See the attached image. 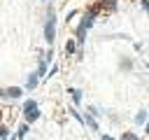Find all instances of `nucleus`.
I'll return each mask as SVG.
<instances>
[{
    "label": "nucleus",
    "instance_id": "f257e3e1",
    "mask_svg": "<svg viewBox=\"0 0 149 140\" xmlns=\"http://www.w3.org/2000/svg\"><path fill=\"white\" fill-rule=\"evenodd\" d=\"M23 121L26 124H35L37 119H40V107H37V100H33V98H28L26 103H23Z\"/></svg>",
    "mask_w": 149,
    "mask_h": 140
},
{
    "label": "nucleus",
    "instance_id": "f03ea898",
    "mask_svg": "<svg viewBox=\"0 0 149 140\" xmlns=\"http://www.w3.org/2000/svg\"><path fill=\"white\" fill-rule=\"evenodd\" d=\"M93 19H95V14H93V12H86V14H84V19H81V23H79V28H77V42H79V44L84 42V37H86V30L91 28Z\"/></svg>",
    "mask_w": 149,
    "mask_h": 140
},
{
    "label": "nucleus",
    "instance_id": "7ed1b4c3",
    "mask_svg": "<svg viewBox=\"0 0 149 140\" xmlns=\"http://www.w3.org/2000/svg\"><path fill=\"white\" fill-rule=\"evenodd\" d=\"M44 40L49 44H54L56 40V26H54V12L49 9V19H47V26H44Z\"/></svg>",
    "mask_w": 149,
    "mask_h": 140
},
{
    "label": "nucleus",
    "instance_id": "20e7f679",
    "mask_svg": "<svg viewBox=\"0 0 149 140\" xmlns=\"http://www.w3.org/2000/svg\"><path fill=\"white\" fill-rule=\"evenodd\" d=\"M40 79H42V77H40L37 72H30V77H28V82H26V89H35V86L40 84Z\"/></svg>",
    "mask_w": 149,
    "mask_h": 140
},
{
    "label": "nucleus",
    "instance_id": "39448f33",
    "mask_svg": "<svg viewBox=\"0 0 149 140\" xmlns=\"http://www.w3.org/2000/svg\"><path fill=\"white\" fill-rule=\"evenodd\" d=\"M26 133H28V124H26V121H23V124H21V126H19V128H16V133H14V135H12V140H21V138H23V135H26Z\"/></svg>",
    "mask_w": 149,
    "mask_h": 140
},
{
    "label": "nucleus",
    "instance_id": "423d86ee",
    "mask_svg": "<svg viewBox=\"0 0 149 140\" xmlns=\"http://www.w3.org/2000/svg\"><path fill=\"white\" fill-rule=\"evenodd\" d=\"M21 93H23L21 86H9L7 89V98H21Z\"/></svg>",
    "mask_w": 149,
    "mask_h": 140
},
{
    "label": "nucleus",
    "instance_id": "0eeeda50",
    "mask_svg": "<svg viewBox=\"0 0 149 140\" xmlns=\"http://www.w3.org/2000/svg\"><path fill=\"white\" fill-rule=\"evenodd\" d=\"M70 96H72V100H74V105H77L79 98H81V91H79V89H70Z\"/></svg>",
    "mask_w": 149,
    "mask_h": 140
},
{
    "label": "nucleus",
    "instance_id": "6e6552de",
    "mask_svg": "<svg viewBox=\"0 0 149 140\" xmlns=\"http://www.w3.org/2000/svg\"><path fill=\"white\" fill-rule=\"evenodd\" d=\"M135 121H137V124H144V121H147V112H144V110H140V112H137V117H135Z\"/></svg>",
    "mask_w": 149,
    "mask_h": 140
},
{
    "label": "nucleus",
    "instance_id": "1a4fd4ad",
    "mask_svg": "<svg viewBox=\"0 0 149 140\" xmlns=\"http://www.w3.org/2000/svg\"><path fill=\"white\" fill-rule=\"evenodd\" d=\"M7 135H9L7 126H0V140H7Z\"/></svg>",
    "mask_w": 149,
    "mask_h": 140
},
{
    "label": "nucleus",
    "instance_id": "9d476101",
    "mask_svg": "<svg viewBox=\"0 0 149 140\" xmlns=\"http://www.w3.org/2000/svg\"><path fill=\"white\" fill-rule=\"evenodd\" d=\"M74 49H77V44H74V40H70V42H68V54H72Z\"/></svg>",
    "mask_w": 149,
    "mask_h": 140
},
{
    "label": "nucleus",
    "instance_id": "9b49d317",
    "mask_svg": "<svg viewBox=\"0 0 149 140\" xmlns=\"http://www.w3.org/2000/svg\"><path fill=\"white\" fill-rule=\"evenodd\" d=\"M121 140H137V135H133V133H126Z\"/></svg>",
    "mask_w": 149,
    "mask_h": 140
},
{
    "label": "nucleus",
    "instance_id": "f8f14e48",
    "mask_svg": "<svg viewBox=\"0 0 149 140\" xmlns=\"http://www.w3.org/2000/svg\"><path fill=\"white\" fill-rule=\"evenodd\" d=\"M0 98H7V89H0Z\"/></svg>",
    "mask_w": 149,
    "mask_h": 140
},
{
    "label": "nucleus",
    "instance_id": "ddd939ff",
    "mask_svg": "<svg viewBox=\"0 0 149 140\" xmlns=\"http://www.w3.org/2000/svg\"><path fill=\"white\" fill-rule=\"evenodd\" d=\"M142 5H144V9L149 12V0H142Z\"/></svg>",
    "mask_w": 149,
    "mask_h": 140
},
{
    "label": "nucleus",
    "instance_id": "4468645a",
    "mask_svg": "<svg viewBox=\"0 0 149 140\" xmlns=\"http://www.w3.org/2000/svg\"><path fill=\"white\" fill-rule=\"evenodd\" d=\"M100 140H114V138H109V135H100Z\"/></svg>",
    "mask_w": 149,
    "mask_h": 140
},
{
    "label": "nucleus",
    "instance_id": "2eb2a0df",
    "mask_svg": "<svg viewBox=\"0 0 149 140\" xmlns=\"http://www.w3.org/2000/svg\"><path fill=\"white\" fill-rule=\"evenodd\" d=\"M144 131H147V133H149V121H147V124H144Z\"/></svg>",
    "mask_w": 149,
    "mask_h": 140
}]
</instances>
